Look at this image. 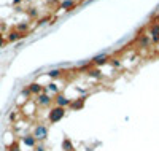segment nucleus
Wrapping results in <instances>:
<instances>
[{"label": "nucleus", "mask_w": 159, "mask_h": 151, "mask_svg": "<svg viewBox=\"0 0 159 151\" xmlns=\"http://www.w3.org/2000/svg\"><path fill=\"white\" fill-rule=\"evenodd\" d=\"M48 126L46 124H37L34 129H32V135L35 137V140L38 142V143H42V142H45L46 139H48Z\"/></svg>", "instance_id": "1"}, {"label": "nucleus", "mask_w": 159, "mask_h": 151, "mask_svg": "<svg viewBox=\"0 0 159 151\" xmlns=\"http://www.w3.org/2000/svg\"><path fill=\"white\" fill-rule=\"evenodd\" d=\"M65 115V110L61 108V107H54V108H51L49 110V113H48V121L51 122V124H54V122H59Z\"/></svg>", "instance_id": "2"}, {"label": "nucleus", "mask_w": 159, "mask_h": 151, "mask_svg": "<svg viewBox=\"0 0 159 151\" xmlns=\"http://www.w3.org/2000/svg\"><path fill=\"white\" fill-rule=\"evenodd\" d=\"M21 142L27 146V148H30V149H34V148L38 145V142L35 140V137H34L32 134H24V135H21Z\"/></svg>", "instance_id": "3"}, {"label": "nucleus", "mask_w": 159, "mask_h": 151, "mask_svg": "<svg viewBox=\"0 0 159 151\" xmlns=\"http://www.w3.org/2000/svg\"><path fill=\"white\" fill-rule=\"evenodd\" d=\"M52 99L49 97V95L46 92H42L40 95H37V99H35V103L40 105V107H46V105H51Z\"/></svg>", "instance_id": "4"}, {"label": "nucleus", "mask_w": 159, "mask_h": 151, "mask_svg": "<svg viewBox=\"0 0 159 151\" xmlns=\"http://www.w3.org/2000/svg\"><path fill=\"white\" fill-rule=\"evenodd\" d=\"M27 89H29L30 94H35V95H40L42 92H46V89H45L42 85H38V83H30V85L27 86Z\"/></svg>", "instance_id": "5"}, {"label": "nucleus", "mask_w": 159, "mask_h": 151, "mask_svg": "<svg viewBox=\"0 0 159 151\" xmlns=\"http://www.w3.org/2000/svg\"><path fill=\"white\" fill-rule=\"evenodd\" d=\"M150 35H153V42L154 43H159V22H151Z\"/></svg>", "instance_id": "6"}, {"label": "nucleus", "mask_w": 159, "mask_h": 151, "mask_svg": "<svg viewBox=\"0 0 159 151\" xmlns=\"http://www.w3.org/2000/svg\"><path fill=\"white\" fill-rule=\"evenodd\" d=\"M54 103H56L57 107H61V108H64V107H70V100L65 97V95H62V94H57V95H56Z\"/></svg>", "instance_id": "7"}, {"label": "nucleus", "mask_w": 159, "mask_h": 151, "mask_svg": "<svg viewBox=\"0 0 159 151\" xmlns=\"http://www.w3.org/2000/svg\"><path fill=\"white\" fill-rule=\"evenodd\" d=\"M86 97H88V94H84V95H81V97H78L75 102H70V108L72 110H80L83 105H84V100H86Z\"/></svg>", "instance_id": "8"}, {"label": "nucleus", "mask_w": 159, "mask_h": 151, "mask_svg": "<svg viewBox=\"0 0 159 151\" xmlns=\"http://www.w3.org/2000/svg\"><path fill=\"white\" fill-rule=\"evenodd\" d=\"M24 37V34H19L18 30H11L7 37V42H18V40H21Z\"/></svg>", "instance_id": "9"}, {"label": "nucleus", "mask_w": 159, "mask_h": 151, "mask_svg": "<svg viewBox=\"0 0 159 151\" xmlns=\"http://www.w3.org/2000/svg\"><path fill=\"white\" fill-rule=\"evenodd\" d=\"M107 61H108L107 54H99V56H96L92 59V64L94 65H103V64H107Z\"/></svg>", "instance_id": "10"}, {"label": "nucleus", "mask_w": 159, "mask_h": 151, "mask_svg": "<svg viewBox=\"0 0 159 151\" xmlns=\"http://www.w3.org/2000/svg\"><path fill=\"white\" fill-rule=\"evenodd\" d=\"M62 149H64V151H73V149H75L70 139H64V140H62Z\"/></svg>", "instance_id": "11"}, {"label": "nucleus", "mask_w": 159, "mask_h": 151, "mask_svg": "<svg viewBox=\"0 0 159 151\" xmlns=\"http://www.w3.org/2000/svg\"><path fill=\"white\" fill-rule=\"evenodd\" d=\"M139 40H140V48H147V46H150V43H151V38H150L148 35H142Z\"/></svg>", "instance_id": "12"}, {"label": "nucleus", "mask_w": 159, "mask_h": 151, "mask_svg": "<svg viewBox=\"0 0 159 151\" xmlns=\"http://www.w3.org/2000/svg\"><path fill=\"white\" fill-rule=\"evenodd\" d=\"M73 7H75L73 0H64V2L61 3V8H62V10H72Z\"/></svg>", "instance_id": "13"}, {"label": "nucleus", "mask_w": 159, "mask_h": 151, "mask_svg": "<svg viewBox=\"0 0 159 151\" xmlns=\"http://www.w3.org/2000/svg\"><path fill=\"white\" fill-rule=\"evenodd\" d=\"M15 30H18L19 34H24L25 30H29V24H27V22H21V24L16 25V29H15Z\"/></svg>", "instance_id": "14"}, {"label": "nucleus", "mask_w": 159, "mask_h": 151, "mask_svg": "<svg viewBox=\"0 0 159 151\" xmlns=\"http://www.w3.org/2000/svg\"><path fill=\"white\" fill-rule=\"evenodd\" d=\"M5 148H7V151H21V148H19V143H18V142L11 143L10 146H5Z\"/></svg>", "instance_id": "15"}, {"label": "nucleus", "mask_w": 159, "mask_h": 151, "mask_svg": "<svg viewBox=\"0 0 159 151\" xmlns=\"http://www.w3.org/2000/svg\"><path fill=\"white\" fill-rule=\"evenodd\" d=\"M48 75H49L51 78H57V76H61V75H62V72H61V70H51Z\"/></svg>", "instance_id": "16"}, {"label": "nucleus", "mask_w": 159, "mask_h": 151, "mask_svg": "<svg viewBox=\"0 0 159 151\" xmlns=\"http://www.w3.org/2000/svg\"><path fill=\"white\" fill-rule=\"evenodd\" d=\"M34 151H48V149H46V148H45V146H43L42 143H38V145H37V146L34 148Z\"/></svg>", "instance_id": "17"}, {"label": "nucleus", "mask_w": 159, "mask_h": 151, "mask_svg": "<svg viewBox=\"0 0 159 151\" xmlns=\"http://www.w3.org/2000/svg\"><path fill=\"white\" fill-rule=\"evenodd\" d=\"M88 73H89L91 76H97V78H100V72H99V70H89Z\"/></svg>", "instance_id": "18"}, {"label": "nucleus", "mask_w": 159, "mask_h": 151, "mask_svg": "<svg viewBox=\"0 0 159 151\" xmlns=\"http://www.w3.org/2000/svg\"><path fill=\"white\" fill-rule=\"evenodd\" d=\"M48 91H52V92H56V91H57V86H56L54 83H51V85L48 86Z\"/></svg>", "instance_id": "19"}, {"label": "nucleus", "mask_w": 159, "mask_h": 151, "mask_svg": "<svg viewBox=\"0 0 159 151\" xmlns=\"http://www.w3.org/2000/svg\"><path fill=\"white\" fill-rule=\"evenodd\" d=\"M27 13H29V16H32V18H35V16H37V11H35V8H30Z\"/></svg>", "instance_id": "20"}, {"label": "nucleus", "mask_w": 159, "mask_h": 151, "mask_svg": "<svg viewBox=\"0 0 159 151\" xmlns=\"http://www.w3.org/2000/svg\"><path fill=\"white\" fill-rule=\"evenodd\" d=\"M110 64H111L113 67H119V61H118V59H111V61H110Z\"/></svg>", "instance_id": "21"}, {"label": "nucleus", "mask_w": 159, "mask_h": 151, "mask_svg": "<svg viewBox=\"0 0 159 151\" xmlns=\"http://www.w3.org/2000/svg\"><path fill=\"white\" fill-rule=\"evenodd\" d=\"M5 43H7V40L2 37V34H0V48H2V46H5Z\"/></svg>", "instance_id": "22"}, {"label": "nucleus", "mask_w": 159, "mask_h": 151, "mask_svg": "<svg viewBox=\"0 0 159 151\" xmlns=\"http://www.w3.org/2000/svg\"><path fill=\"white\" fill-rule=\"evenodd\" d=\"M45 22H48V18H43V19H40V24H45Z\"/></svg>", "instance_id": "23"}]
</instances>
